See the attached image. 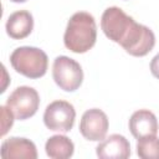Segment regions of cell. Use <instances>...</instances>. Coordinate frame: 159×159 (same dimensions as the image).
<instances>
[{"label":"cell","instance_id":"6da1fadb","mask_svg":"<svg viewBox=\"0 0 159 159\" xmlns=\"http://www.w3.org/2000/svg\"><path fill=\"white\" fill-rule=\"evenodd\" d=\"M101 29L109 40L119 43L134 57L148 55L155 45L154 32L148 26L138 24L118 6H111L103 11Z\"/></svg>","mask_w":159,"mask_h":159},{"label":"cell","instance_id":"7a4b0ae2","mask_svg":"<svg viewBox=\"0 0 159 159\" xmlns=\"http://www.w3.org/2000/svg\"><path fill=\"white\" fill-rule=\"evenodd\" d=\"M97 40V26L94 17L86 12H75L68 22L63 35V43L67 50L75 53H84L89 51Z\"/></svg>","mask_w":159,"mask_h":159},{"label":"cell","instance_id":"3957f363","mask_svg":"<svg viewBox=\"0 0 159 159\" xmlns=\"http://www.w3.org/2000/svg\"><path fill=\"white\" fill-rule=\"evenodd\" d=\"M10 63L17 73L35 80L45 76L48 58L46 52L39 47L21 46L15 48L10 55Z\"/></svg>","mask_w":159,"mask_h":159},{"label":"cell","instance_id":"277c9868","mask_svg":"<svg viewBox=\"0 0 159 159\" xmlns=\"http://www.w3.org/2000/svg\"><path fill=\"white\" fill-rule=\"evenodd\" d=\"M52 77L55 83L66 92H75L83 81L81 65L67 56H58L52 65Z\"/></svg>","mask_w":159,"mask_h":159},{"label":"cell","instance_id":"5b68a950","mask_svg":"<svg viewBox=\"0 0 159 159\" xmlns=\"http://www.w3.org/2000/svg\"><path fill=\"white\" fill-rule=\"evenodd\" d=\"M6 106L14 113L15 119L25 120L37 112L40 106V96L35 88L30 86H20L15 88L7 97Z\"/></svg>","mask_w":159,"mask_h":159},{"label":"cell","instance_id":"8992f818","mask_svg":"<svg viewBox=\"0 0 159 159\" xmlns=\"http://www.w3.org/2000/svg\"><path fill=\"white\" fill-rule=\"evenodd\" d=\"M76 111L75 107L67 101H53L51 102L43 113L45 125L53 132H70L75 124Z\"/></svg>","mask_w":159,"mask_h":159},{"label":"cell","instance_id":"52a82bcc","mask_svg":"<svg viewBox=\"0 0 159 159\" xmlns=\"http://www.w3.org/2000/svg\"><path fill=\"white\" fill-rule=\"evenodd\" d=\"M109 122L107 114L99 108L87 109L80 122V132L83 138L92 142H101L106 138Z\"/></svg>","mask_w":159,"mask_h":159},{"label":"cell","instance_id":"ba28073f","mask_svg":"<svg viewBox=\"0 0 159 159\" xmlns=\"http://www.w3.org/2000/svg\"><path fill=\"white\" fill-rule=\"evenodd\" d=\"M98 158L102 159H127L130 155V144L120 134H111L101 140L96 148Z\"/></svg>","mask_w":159,"mask_h":159},{"label":"cell","instance_id":"9c48e42d","mask_svg":"<svg viewBox=\"0 0 159 159\" xmlns=\"http://www.w3.org/2000/svg\"><path fill=\"white\" fill-rule=\"evenodd\" d=\"M0 154L4 159H36L37 149L35 143L27 138L11 137L2 142Z\"/></svg>","mask_w":159,"mask_h":159},{"label":"cell","instance_id":"30bf717a","mask_svg":"<svg viewBox=\"0 0 159 159\" xmlns=\"http://www.w3.org/2000/svg\"><path fill=\"white\" fill-rule=\"evenodd\" d=\"M129 130L137 139L148 135H157L158 119L149 109L135 111L129 118Z\"/></svg>","mask_w":159,"mask_h":159},{"label":"cell","instance_id":"8fae6325","mask_svg":"<svg viewBox=\"0 0 159 159\" xmlns=\"http://www.w3.org/2000/svg\"><path fill=\"white\" fill-rule=\"evenodd\" d=\"M7 35L14 40H22L27 37L34 29V17L27 10H19L12 12L5 25Z\"/></svg>","mask_w":159,"mask_h":159},{"label":"cell","instance_id":"7c38bea8","mask_svg":"<svg viewBox=\"0 0 159 159\" xmlns=\"http://www.w3.org/2000/svg\"><path fill=\"white\" fill-rule=\"evenodd\" d=\"M45 150L47 157L52 159H68L73 155L75 144L68 137L56 134L47 139L45 144Z\"/></svg>","mask_w":159,"mask_h":159},{"label":"cell","instance_id":"4fadbf2b","mask_svg":"<svg viewBox=\"0 0 159 159\" xmlns=\"http://www.w3.org/2000/svg\"><path fill=\"white\" fill-rule=\"evenodd\" d=\"M137 154L142 159H159V138L148 135L137 142Z\"/></svg>","mask_w":159,"mask_h":159},{"label":"cell","instance_id":"5bb4252c","mask_svg":"<svg viewBox=\"0 0 159 159\" xmlns=\"http://www.w3.org/2000/svg\"><path fill=\"white\" fill-rule=\"evenodd\" d=\"M0 109H1V135L4 137L12 127L15 116L7 106H1Z\"/></svg>","mask_w":159,"mask_h":159},{"label":"cell","instance_id":"9a60e30c","mask_svg":"<svg viewBox=\"0 0 159 159\" xmlns=\"http://www.w3.org/2000/svg\"><path fill=\"white\" fill-rule=\"evenodd\" d=\"M150 72L155 78L159 80V52L150 61Z\"/></svg>","mask_w":159,"mask_h":159},{"label":"cell","instance_id":"2e32d148","mask_svg":"<svg viewBox=\"0 0 159 159\" xmlns=\"http://www.w3.org/2000/svg\"><path fill=\"white\" fill-rule=\"evenodd\" d=\"M10 1H12V2H25L27 0H10Z\"/></svg>","mask_w":159,"mask_h":159}]
</instances>
